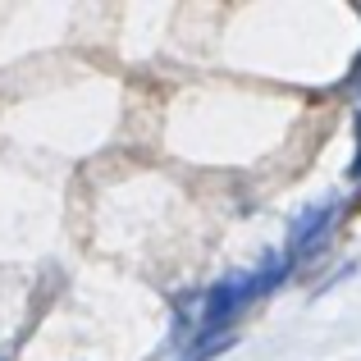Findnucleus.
Here are the masks:
<instances>
[{
  "label": "nucleus",
  "mask_w": 361,
  "mask_h": 361,
  "mask_svg": "<svg viewBox=\"0 0 361 361\" xmlns=\"http://www.w3.org/2000/svg\"><path fill=\"white\" fill-rule=\"evenodd\" d=\"M348 178L361 183V110H357V156H353V165H348Z\"/></svg>",
  "instance_id": "f03ea898"
},
{
  "label": "nucleus",
  "mask_w": 361,
  "mask_h": 361,
  "mask_svg": "<svg viewBox=\"0 0 361 361\" xmlns=\"http://www.w3.org/2000/svg\"><path fill=\"white\" fill-rule=\"evenodd\" d=\"M338 215H343V197H325V202L307 206V211L293 220V233H288V247H283V256H288L293 265L325 256L329 238L338 233Z\"/></svg>",
  "instance_id": "f257e3e1"
}]
</instances>
